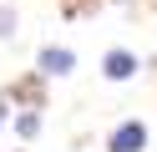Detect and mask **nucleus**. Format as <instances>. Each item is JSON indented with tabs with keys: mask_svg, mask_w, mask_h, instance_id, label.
<instances>
[{
	"mask_svg": "<svg viewBox=\"0 0 157 152\" xmlns=\"http://www.w3.org/2000/svg\"><path fill=\"white\" fill-rule=\"evenodd\" d=\"M106 147H112V152H142L147 147V127H142V122H122Z\"/></svg>",
	"mask_w": 157,
	"mask_h": 152,
	"instance_id": "nucleus-1",
	"label": "nucleus"
},
{
	"mask_svg": "<svg viewBox=\"0 0 157 152\" xmlns=\"http://www.w3.org/2000/svg\"><path fill=\"white\" fill-rule=\"evenodd\" d=\"M101 66H106V76H112V81H127V76L137 71V56H132V51H112Z\"/></svg>",
	"mask_w": 157,
	"mask_h": 152,
	"instance_id": "nucleus-2",
	"label": "nucleus"
},
{
	"mask_svg": "<svg viewBox=\"0 0 157 152\" xmlns=\"http://www.w3.org/2000/svg\"><path fill=\"white\" fill-rule=\"evenodd\" d=\"M41 71H46V76H66V71H71V51L46 46V51H41Z\"/></svg>",
	"mask_w": 157,
	"mask_h": 152,
	"instance_id": "nucleus-3",
	"label": "nucleus"
},
{
	"mask_svg": "<svg viewBox=\"0 0 157 152\" xmlns=\"http://www.w3.org/2000/svg\"><path fill=\"white\" fill-rule=\"evenodd\" d=\"M10 25H15V10H10V5H0V36H10Z\"/></svg>",
	"mask_w": 157,
	"mask_h": 152,
	"instance_id": "nucleus-4",
	"label": "nucleus"
},
{
	"mask_svg": "<svg viewBox=\"0 0 157 152\" xmlns=\"http://www.w3.org/2000/svg\"><path fill=\"white\" fill-rule=\"evenodd\" d=\"M0 122H5V96H0Z\"/></svg>",
	"mask_w": 157,
	"mask_h": 152,
	"instance_id": "nucleus-5",
	"label": "nucleus"
}]
</instances>
